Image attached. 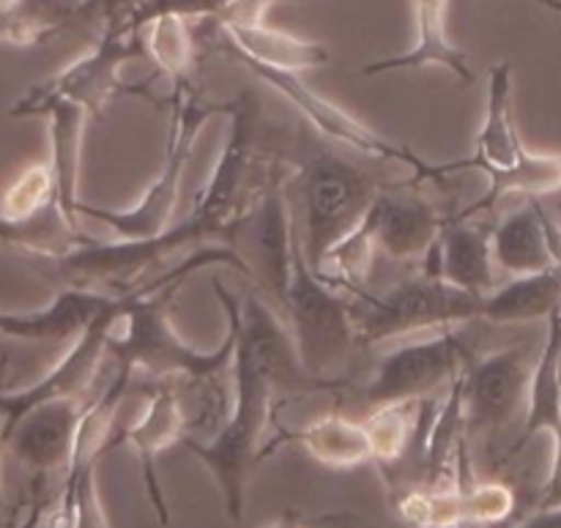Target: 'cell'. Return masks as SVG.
<instances>
[{"label": "cell", "instance_id": "cell-1", "mask_svg": "<svg viewBox=\"0 0 561 528\" xmlns=\"http://www.w3.org/2000/svg\"><path fill=\"white\" fill-rule=\"evenodd\" d=\"M214 294L236 334V398L230 403L228 420L214 431L208 441L184 436L181 444L217 480L228 518L241 524L252 469L274 452L277 405L294 394L340 392L345 389V381L343 378L321 381L301 370L288 326L257 290H250L244 301H239L219 279H214Z\"/></svg>", "mask_w": 561, "mask_h": 528}, {"label": "cell", "instance_id": "cell-2", "mask_svg": "<svg viewBox=\"0 0 561 528\" xmlns=\"http://www.w3.org/2000/svg\"><path fill=\"white\" fill-rule=\"evenodd\" d=\"M283 162L288 170L283 186L299 250L310 272L323 279L332 252L359 230L383 184L307 124H299L290 157H283Z\"/></svg>", "mask_w": 561, "mask_h": 528}, {"label": "cell", "instance_id": "cell-3", "mask_svg": "<svg viewBox=\"0 0 561 528\" xmlns=\"http://www.w3.org/2000/svg\"><path fill=\"white\" fill-rule=\"evenodd\" d=\"M142 296L121 315L118 329L107 343V356L115 361V372L131 378L137 370L164 381H181V387L203 394L201 414L214 416V427L222 425L230 414V398L225 376L233 372L236 334L228 326L217 351H195L179 337L164 310V294Z\"/></svg>", "mask_w": 561, "mask_h": 528}, {"label": "cell", "instance_id": "cell-4", "mask_svg": "<svg viewBox=\"0 0 561 528\" xmlns=\"http://www.w3.org/2000/svg\"><path fill=\"white\" fill-rule=\"evenodd\" d=\"M460 170H480L488 179L485 195L460 211L466 219L491 214L510 192L540 200L561 190V153H535L520 140L513 120V64L507 60L491 66L488 74L485 118L477 131L474 153L460 162L442 164L444 179Z\"/></svg>", "mask_w": 561, "mask_h": 528}, {"label": "cell", "instance_id": "cell-5", "mask_svg": "<svg viewBox=\"0 0 561 528\" xmlns=\"http://www.w3.org/2000/svg\"><path fill=\"white\" fill-rule=\"evenodd\" d=\"M214 115H228V102H211V99L203 96L192 85V77L175 80L173 93H170L168 146H164L162 168H159L153 184L126 211L99 208L80 200L77 203V217H88L93 222L107 225L118 236V241H146L162 236L170 228V219H173L181 179H184V168L190 162L192 151H195L197 135Z\"/></svg>", "mask_w": 561, "mask_h": 528}, {"label": "cell", "instance_id": "cell-6", "mask_svg": "<svg viewBox=\"0 0 561 528\" xmlns=\"http://www.w3.org/2000/svg\"><path fill=\"white\" fill-rule=\"evenodd\" d=\"M351 323L356 345H378L405 334L449 332L463 323L482 321V296L453 288L444 279L422 272L383 294L348 288Z\"/></svg>", "mask_w": 561, "mask_h": 528}, {"label": "cell", "instance_id": "cell-7", "mask_svg": "<svg viewBox=\"0 0 561 528\" xmlns=\"http://www.w3.org/2000/svg\"><path fill=\"white\" fill-rule=\"evenodd\" d=\"M277 315L288 326L301 370L312 378H321V381L332 378L329 370L343 365L356 345L348 296L310 272L299 250L296 230L288 290H285Z\"/></svg>", "mask_w": 561, "mask_h": 528}, {"label": "cell", "instance_id": "cell-8", "mask_svg": "<svg viewBox=\"0 0 561 528\" xmlns=\"http://www.w3.org/2000/svg\"><path fill=\"white\" fill-rule=\"evenodd\" d=\"M535 359L529 345H507L493 354L474 356L460 372L466 444H480L493 463L510 427L518 422L524 425Z\"/></svg>", "mask_w": 561, "mask_h": 528}, {"label": "cell", "instance_id": "cell-9", "mask_svg": "<svg viewBox=\"0 0 561 528\" xmlns=\"http://www.w3.org/2000/svg\"><path fill=\"white\" fill-rule=\"evenodd\" d=\"M263 80L266 85H272L274 91L283 93L290 104L301 113L305 124L310 129H316L323 140L340 142V146H348L354 151L367 153V157L383 159V162H400L411 170V186H420L425 181H433V184H442V164L427 162L420 153L411 151L409 146H400V142L387 140L383 135L373 131L370 126L362 124L356 115H351L348 110H343L340 104H334L332 99L321 96L318 91H312L305 80H301L296 71H283L272 69V66L261 64H241Z\"/></svg>", "mask_w": 561, "mask_h": 528}, {"label": "cell", "instance_id": "cell-10", "mask_svg": "<svg viewBox=\"0 0 561 528\" xmlns=\"http://www.w3.org/2000/svg\"><path fill=\"white\" fill-rule=\"evenodd\" d=\"M471 359L474 354L466 348L455 329L436 332L431 340L400 345L376 367V376L362 392V403L376 411L431 400L438 389L449 387Z\"/></svg>", "mask_w": 561, "mask_h": 528}, {"label": "cell", "instance_id": "cell-11", "mask_svg": "<svg viewBox=\"0 0 561 528\" xmlns=\"http://www.w3.org/2000/svg\"><path fill=\"white\" fill-rule=\"evenodd\" d=\"M146 55L142 47V33H124L118 27H104L99 36L96 47L77 58L75 64L66 66L55 77H49L42 85L31 88L20 102L11 107L14 118H25V115H38L47 104L53 102H69L85 110L88 115L102 113L104 102L113 96L115 91H124L118 71L126 60L140 58ZM129 91V88H126Z\"/></svg>", "mask_w": 561, "mask_h": 528}, {"label": "cell", "instance_id": "cell-12", "mask_svg": "<svg viewBox=\"0 0 561 528\" xmlns=\"http://www.w3.org/2000/svg\"><path fill=\"white\" fill-rule=\"evenodd\" d=\"M414 190L416 186H411V181L383 186L373 200L365 222L348 241L367 252L378 246L400 263L425 261L438 239L444 214H438V208L422 192Z\"/></svg>", "mask_w": 561, "mask_h": 528}, {"label": "cell", "instance_id": "cell-13", "mask_svg": "<svg viewBox=\"0 0 561 528\" xmlns=\"http://www.w3.org/2000/svg\"><path fill=\"white\" fill-rule=\"evenodd\" d=\"M491 230L493 225L474 222L460 214H444L436 244L422 261V272L466 294L488 296L496 290Z\"/></svg>", "mask_w": 561, "mask_h": 528}, {"label": "cell", "instance_id": "cell-14", "mask_svg": "<svg viewBox=\"0 0 561 528\" xmlns=\"http://www.w3.org/2000/svg\"><path fill=\"white\" fill-rule=\"evenodd\" d=\"M82 411H85L82 400H53L38 405L5 433L3 449H9L16 463L25 466L36 480L66 471Z\"/></svg>", "mask_w": 561, "mask_h": 528}, {"label": "cell", "instance_id": "cell-15", "mask_svg": "<svg viewBox=\"0 0 561 528\" xmlns=\"http://www.w3.org/2000/svg\"><path fill=\"white\" fill-rule=\"evenodd\" d=\"M493 263L510 277H531L561 266V228L540 200L526 197L518 211L491 230Z\"/></svg>", "mask_w": 561, "mask_h": 528}, {"label": "cell", "instance_id": "cell-16", "mask_svg": "<svg viewBox=\"0 0 561 528\" xmlns=\"http://www.w3.org/2000/svg\"><path fill=\"white\" fill-rule=\"evenodd\" d=\"M186 431H190V425H186L184 403H181L179 389H173L170 383H157L153 387L151 400L142 409V414L137 416L135 425L124 431V441L135 449L137 460H140L148 498H151L162 526L170 524V509L168 502H164L162 485L157 480V458L159 452H164L173 444H181Z\"/></svg>", "mask_w": 561, "mask_h": 528}, {"label": "cell", "instance_id": "cell-17", "mask_svg": "<svg viewBox=\"0 0 561 528\" xmlns=\"http://www.w3.org/2000/svg\"><path fill=\"white\" fill-rule=\"evenodd\" d=\"M447 11L449 0H416V42L409 53L394 55V58L376 60L362 69V74H383V71L400 69H425V66H444L453 71L463 85L474 82V71L469 69L466 55L449 42L447 33Z\"/></svg>", "mask_w": 561, "mask_h": 528}, {"label": "cell", "instance_id": "cell-18", "mask_svg": "<svg viewBox=\"0 0 561 528\" xmlns=\"http://www.w3.org/2000/svg\"><path fill=\"white\" fill-rule=\"evenodd\" d=\"M561 422V310L548 318V334L540 354L535 359L529 381V398H526L524 425L520 436L504 458H515L520 449L529 447V441L540 433H557Z\"/></svg>", "mask_w": 561, "mask_h": 528}, {"label": "cell", "instance_id": "cell-19", "mask_svg": "<svg viewBox=\"0 0 561 528\" xmlns=\"http://www.w3.org/2000/svg\"><path fill=\"white\" fill-rule=\"evenodd\" d=\"M110 294L66 288L42 310L5 312L0 310V334L14 340H69L91 323V318L107 305Z\"/></svg>", "mask_w": 561, "mask_h": 528}, {"label": "cell", "instance_id": "cell-20", "mask_svg": "<svg viewBox=\"0 0 561 528\" xmlns=\"http://www.w3.org/2000/svg\"><path fill=\"white\" fill-rule=\"evenodd\" d=\"M38 115L49 118V175H53V197L66 217L80 225L77 217V184H80L82 137H85L88 113L77 104L53 102Z\"/></svg>", "mask_w": 561, "mask_h": 528}, {"label": "cell", "instance_id": "cell-21", "mask_svg": "<svg viewBox=\"0 0 561 528\" xmlns=\"http://www.w3.org/2000/svg\"><path fill=\"white\" fill-rule=\"evenodd\" d=\"M96 239L85 236L80 225L71 222L64 208L53 200L33 211L25 219H0V244L25 255L64 261L80 246L93 244Z\"/></svg>", "mask_w": 561, "mask_h": 528}, {"label": "cell", "instance_id": "cell-22", "mask_svg": "<svg viewBox=\"0 0 561 528\" xmlns=\"http://www.w3.org/2000/svg\"><path fill=\"white\" fill-rule=\"evenodd\" d=\"M559 310L561 266L531 277H513L507 285L482 296V321L496 326L548 321Z\"/></svg>", "mask_w": 561, "mask_h": 528}, {"label": "cell", "instance_id": "cell-23", "mask_svg": "<svg viewBox=\"0 0 561 528\" xmlns=\"http://www.w3.org/2000/svg\"><path fill=\"white\" fill-rule=\"evenodd\" d=\"M283 444H299L312 460L329 466V469H356V466L373 460L365 427L345 420L343 414L321 416L301 427L299 433H277L272 449L283 447Z\"/></svg>", "mask_w": 561, "mask_h": 528}, {"label": "cell", "instance_id": "cell-24", "mask_svg": "<svg viewBox=\"0 0 561 528\" xmlns=\"http://www.w3.org/2000/svg\"><path fill=\"white\" fill-rule=\"evenodd\" d=\"M75 0H0V42L27 47L55 36L75 16Z\"/></svg>", "mask_w": 561, "mask_h": 528}, {"label": "cell", "instance_id": "cell-25", "mask_svg": "<svg viewBox=\"0 0 561 528\" xmlns=\"http://www.w3.org/2000/svg\"><path fill=\"white\" fill-rule=\"evenodd\" d=\"M411 405H387V409H376L370 411L367 422H362L367 433V441H370V452L373 460L381 474L387 477L389 471L398 469L411 452V444H414V433L416 425L411 420Z\"/></svg>", "mask_w": 561, "mask_h": 528}, {"label": "cell", "instance_id": "cell-26", "mask_svg": "<svg viewBox=\"0 0 561 528\" xmlns=\"http://www.w3.org/2000/svg\"><path fill=\"white\" fill-rule=\"evenodd\" d=\"M140 33L146 55L157 64L162 74H168L173 82L190 77L192 60H195V42H192L184 16H159V20L148 22Z\"/></svg>", "mask_w": 561, "mask_h": 528}, {"label": "cell", "instance_id": "cell-27", "mask_svg": "<svg viewBox=\"0 0 561 528\" xmlns=\"http://www.w3.org/2000/svg\"><path fill=\"white\" fill-rule=\"evenodd\" d=\"M49 200H53L49 168L47 164H33L5 190L3 203H0V219H25L42 206H47Z\"/></svg>", "mask_w": 561, "mask_h": 528}, {"label": "cell", "instance_id": "cell-28", "mask_svg": "<svg viewBox=\"0 0 561 528\" xmlns=\"http://www.w3.org/2000/svg\"><path fill=\"white\" fill-rule=\"evenodd\" d=\"M553 441H557V452H553L551 474H548L546 485H542L540 491V498H537V509L561 507V422L557 433H553Z\"/></svg>", "mask_w": 561, "mask_h": 528}, {"label": "cell", "instance_id": "cell-29", "mask_svg": "<svg viewBox=\"0 0 561 528\" xmlns=\"http://www.w3.org/2000/svg\"><path fill=\"white\" fill-rule=\"evenodd\" d=\"M510 528H561V507H548V509H535L526 518L515 520Z\"/></svg>", "mask_w": 561, "mask_h": 528}, {"label": "cell", "instance_id": "cell-30", "mask_svg": "<svg viewBox=\"0 0 561 528\" xmlns=\"http://www.w3.org/2000/svg\"><path fill=\"white\" fill-rule=\"evenodd\" d=\"M263 528H301L299 524H296L294 518H283V520H274V524L263 526Z\"/></svg>", "mask_w": 561, "mask_h": 528}, {"label": "cell", "instance_id": "cell-31", "mask_svg": "<svg viewBox=\"0 0 561 528\" xmlns=\"http://www.w3.org/2000/svg\"><path fill=\"white\" fill-rule=\"evenodd\" d=\"M540 3L548 5L551 11H559V14H561V0H540Z\"/></svg>", "mask_w": 561, "mask_h": 528}, {"label": "cell", "instance_id": "cell-32", "mask_svg": "<svg viewBox=\"0 0 561 528\" xmlns=\"http://www.w3.org/2000/svg\"><path fill=\"white\" fill-rule=\"evenodd\" d=\"M455 528H510V526H480V524H458Z\"/></svg>", "mask_w": 561, "mask_h": 528}, {"label": "cell", "instance_id": "cell-33", "mask_svg": "<svg viewBox=\"0 0 561 528\" xmlns=\"http://www.w3.org/2000/svg\"><path fill=\"white\" fill-rule=\"evenodd\" d=\"M0 460H3V420H0Z\"/></svg>", "mask_w": 561, "mask_h": 528}]
</instances>
